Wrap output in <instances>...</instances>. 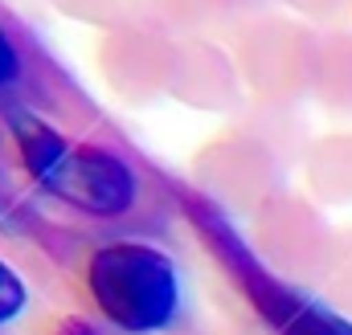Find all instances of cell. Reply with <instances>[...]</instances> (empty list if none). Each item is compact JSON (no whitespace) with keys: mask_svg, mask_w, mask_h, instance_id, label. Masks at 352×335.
<instances>
[{"mask_svg":"<svg viewBox=\"0 0 352 335\" xmlns=\"http://www.w3.org/2000/svg\"><path fill=\"white\" fill-rule=\"evenodd\" d=\"M12 139L25 176L62 205L90 217H119L135 205V172L111 148L74 143L25 111L12 115Z\"/></svg>","mask_w":352,"mask_h":335,"instance_id":"obj_1","label":"cell"},{"mask_svg":"<svg viewBox=\"0 0 352 335\" xmlns=\"http://www.w3.org/2000/svg\"><path fill=\"white\" fill-rule=\"evenodd\" d=\"M54 335H98V332L90 327L87 319H62V323H58V332H54Z\"/></svg>","mask_w":352,"mask_h":335,"instance_id":"obj_7","label":"cell"},{"mask_svg":"<svg viewBox=\"0 0 352 335\" xmlns=\"http://www.w3.org/2000/svg\"><path fill=\"white\" fill-rule=\"evenodd\" d=\"M94 307L123 332L152 335L180 311V278L173 257L148 242H107L87 262Z\"/></svg>","mask_w":352,"mask_h":335,"instance_id":"obj_3","label":"cell"},{"mask_svg":"<svg viewBox=\"0 0 352 335\" xmlns=\"http://www.w3.org/2000/svg\"><path fill=\"white\" fill-rule=\"evenodd\" d=\"M180 205H184L188 225L205 242V250L221 262V270L234 278V286L250 299V307L274 335H352V323L344 315H336L332 307L303 294L299 286L278 278L266 262H258L250 242L234 229V221L209 196L180 192Z\"/></svg>","mask_w":352,"mask_h":335,"instance_id":"obj_2","label":"cell"},{"mask_svg":"<svg viewBox=\"0 0 352 335\" xmlns=\"http://www.w3.org/2000/svg\"><path fill=\"white\" fill-rule=\"evenodd\" d=\"M16 74H21V58H16V45L8 41V33L0 25V90L16 82Z\"/></svg>","mask_w":352,"mask_h":335,"instance_id":"obj_6","label":"cell"},{"mask_svg":"<svg viewBox=\"0 0 352 335\" xmlns=\"http://www.w3.org/2000/svg\"><path fill=\"white\" fill-rule=\"evenodd\" d=\"M25 303H29V290H25L21 274L0 257V323H12L25 311Z\"/></svg>","mask_w":352,"mask_h":335,"instance_id":"obj_5","label":"cell"},{"mask_svg":"<svg viewBox=\"0 0 352 335\" xmlns=\"http://www.w3.org/2000/svg\"><path fill=\"white\" fill-rule=\"evenodd\" d=\"M25 217H29V205H25V196L16 192V184H12V168H8L4 152H0V229L16 233V229L25 225Z\"/></svg>","mask_w":352,"mask_h":335,"instance_id":"obj_4","label":"cell"}]
</instances>
